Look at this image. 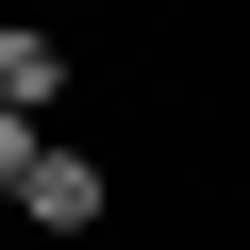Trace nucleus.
<instances>
[{
	"instance_id": "nucleus-1",
	"label": "nucleus",
	"mask_w": 250,
	"mask_h": 250,
	"mask_svg": "<svg viewBox=\"0 0 250 250\" xmlns=\"http://www.w3.org/2000/svg\"><path fill=\"white\" fill-rule=\"evenodd\" d=\"M0 217H17V233H50V250H83V233H117V167L50 134V150H34V184L0 200Z\"/></svg>"
},
{
	"instance_id": "nucleus-2",
	"label": "nucleus",
	"mask_w": 250,
	"mask_h": 250,
	"mask_svg": "<svg viewBox=\"0 0 250 250\" xmlns=\"http://www.w3.org/2000/svg\"><path fill=\"white\" fill-rule=\"evenodd\" d=\"M67 100H83V50H67V34H0V117H34V134H50Z\"/></svg>"
},
{
	"instance_id": "nucleus-3",
	"label": "nucleus",
	"mask_w": 250,
	"mask_h": 250,
	"mask_svg": "<svg viewBox=\"0 0 250 250\" xmlns=\"http://www.w3.org/2000/svg\"><path fill=\"white\" fill-rule=\"evenodd\" d=\"M34 150H50V134H34V117H0V200H17V184H34Z\"/></svg>"
}]
</instances>
